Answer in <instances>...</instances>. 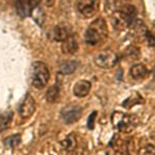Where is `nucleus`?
<instances>
[{
    "label": "nucleus",
    "instance_id": "nucleus-1",
    "mask_svg": "<svg viewBox=\"0 0 155 155\" xmlns=\"http://www.w3.org/2000/svg\"><path fill=\"white\" fill-rule=\"evenodd\" d=\"M107 37V27L104 19L99 18L89 25L85 32V42L88 46L95 47L102 44Z\"/></svg>",
    "mask_w": 155,
    "mask_h": 155
},
{
    "label": "nucleus",
    "instance_id": "nucleus-2",
    "mask_svg": "<svg viewBox=\"0 0 155 155\" xmlns=\"http://www.w3.org/2000/svg\"><path fill=\"white\" fill-rule=\"evenodd\" d=\"M112 123L117 130L128 134L136 128L139 123V120L134 115L115 112L112 115Z\"/></svg>",
    "mask_w": 155,
    "mask_h": 155
},
{
    "label": "nucleus",
    "instance_id": "nucleus-3",
    "mask_svg": "<svg viewBox=\"0 0 155 155\" xmlns=\"http://www.w3.org/2000/svg\"><path fill=\"white\" fill-rule=\"evenodd\" d=\"M137 18V8L134 5L122 6L118 12H116V16L113 18V24L116 28L124 29L132 25L134 20Z\"/></svg>",
    "mask_w": 155,
    "mask_h": 155
},
{
    "label": "nucleus",
    "instance_id": "nucleus-4",
    "mask_svg": "<svg viewBox=\"0 0 155 155\" xmlns=\"http://www.w3.org/2000/svg\"><path fill=\"white\" fill-rule=\"evenodd\" d=\"M50 80L49 67L41 61H36L32 64L31 81L32 85L36 89H42L47 86Z\"/></svg>",
    "mask_w": 155,
    "mask_h": 155
},
{
    "label": "nucleus",
    "instance_id": "nucleus-5",
    "mask_svg": "<svg viewBox=\"0 0 155 155\" xmlns=\"http://www.w3.org/2000/svg\"><path fill=\"white\" fill-rule=\"evenodd\" d=\"M94 62L101 68H112L118 63V55L112 50H104L96 55Z\"/></svg>",
    "mask_w": 155,
    "mask_h": 155
},
{
    "label": "nucleus",
    "instance_id": "nucleus-6",
    "mask_svg": "<svg viewBox=\"0 0 155 155\" xmlns=\"http://www.w3.org/2000/svg\"><path fill=\"white\" fill-rule=\"evenodd\" d=\"M77 7L79 12L86 18H91L99 9L98 0H77Z\"/></svg>",
    "mask_w": 155,
    "mask_h": 155
},
{
    "label": "nucleus",
    "instance_id": "nucleus-7",
    "mask_svg": "<svg viewBox=\"0 0 155 155\" xmlns=\"http://www.w3.org/2000/svg\"><path fill=\"white\" fill-rule=\"evenodd\" d=\"M82 116V107L77 104H69L61 111V118L64 123L71 124L77 122Z\"/></svg>",
    "mask_w": 155,
    "mask_h": 155
},
{
    "label": "nucleus",
    "instance_id": "nucleus-8",
    "mask_svg": "<svg viewBox=\"0 0 155 155\" xmlns=\"http://www.w3.org/2000/svg\"><path fill=\"white\" fill-rule=\"evenodd\" d=\"M39 5V0H16V9L20 17L31 16L32 11Z\"/></svg>",
    "mask_w": 155,
    "mask_h": 155
},
{
    "label": "nucleus",
    "instance_id": "nucleus-9",
    "mask_svg": "<svg viewBox=\"0 0 155 155\" xmlns=\"http://www.w3.org/2000/svg\"><path fill=\"white\" fill-rule=\"evenodd\" d=\"M34 112H35V101L30 94H27L19 107V114L22 118L27 119L30 118L34 114Z\"/></svg>",
    "mask_w": 155,
    "mask_h": 155
},
{
    "label": "nucleus",
    "instance_id": "nucleus-10",
    "mask_svg": "<svg viewBox=\"0 0 155 155\" xmlns=\"http://www.w3.org/2000/svg\"><path fill=\"white\" fill-rule=\"evenodd\" d=\"M62 52L64 54H74L79 50V42L77 41V37L74 35H69L65 41H62Z\"/></svg>",
    "mask_w": 155,
    "mask_h": 155
},
{
    "label": "nucleus",
    "instance_id": "nucleus-11",
    "mask_svg": "<svg viewBox=\"0 0 155 155\" xmlns=\"http://www.w3.org/2000/svg\"><path fill=\"white\" fill-rule=\"evenodd\" d=\"M71 35V29L66 24H59L53 29V38L57 41H63Z\"/></svg>",
    "mask_w": 155,
    "mask_h": 155
},
{
    "label": "nucleus",
    "instance_id": "nucleus-12",
    "mask_svg": "<svg viewBox=\"0 0 155 155\" xmlns=\"http://www.w3.org/2000/svg\"><path fill=\"white\" fill-rule=\"evenodd\" d=\"M90 89H91V83L86 80H81L74 84V94L77 97H85L89 94Z\"/></svg>",
    "mask_w": 155,
    "mask_h": 155
},
{
    "label": "nucleus",
    "instance_id": "nucleus-13",
    "mask_svg": "<svg viewBox=\"0 0 155 155\" xmlns=\"http://www.w3.org/2000/svg\"><path fill=\"white\" fill-rule=\"evenodd\" d=\"M148 69L147 67L144 65V64H134L132 65V67L130 68V76L132 79L134 80H141L144 79L145 77L148 74Z\"/></svg>",
    "mask_w": 155,
    "mask_h": 155
},
{
    "label": "nucleus",
    "instance_id": "nucleus-14",
    "mask_svg": "<svg viewBox=\"0 0 155 155\" xmlns=\"http://www.w3.org/2000/svg\"><path fill=\"white\" fill-rule=\"evenodd\" d=\"M144 98L140 95L139 93H137V92H134V93H131L130 96L128 97V98H126L125 101H123V104H122V106H123L125 109L129 110L131 109L132 107H134L136 104H144Z\"/></svg>",
    "mask_w": 155,
    "mask_h": 155
},
{
    "label": "nucleus",
    "instance_id": "nucleus-15",
    "mask_svg": "<svg viewBox=\"0 0 155 155\" xmlns=\"http://www.w3.org/2000/svg\"><path fill=\"white\" fill-rule=\"evenodd\" d=\"M78 65L79 63L76 60H67L60 64V72H62L63 74H71L74 71H76Z\"/></svg>",
    "mask_w": 155,
    "mask_h": 155
},
{
    "label": "nucleus",
    "instance_id": "nucleus-16",
    "mask_svg": "<svg viewBox=\"0 0 155 155\" xmlns=\"http://www.w3.org/2000/svg\"><path fill=\"white\" fill-rule=\"evenodd\" d=\"M59 95H60L59 85L55 84L48 90V91H47L46 98H47V101L49 102H51V104H55V102L59 99Z\"/></svg>",
    "mask_w": 155,
    "mask_h": 155
},
{
    "label": "nucleus",
    "instance_id": "nucleus-17",
    "mask_svg": "<svg viewBox=\"0 0 155 155\" xmlns=\"http://www.w3.org/2000/svg\"><path fill=\"white\" fill-rule=\"evenodd\" d=\"M5 147H8V148H14V147L18 146V145L21 143V136L20 134H14V136H11L8 137H6L3 141Z\"/></svg>",
    "mask_w": 155,
    "mask_h": 155
},
{
    "label": "nucleus",
    "instance_id": "nucleus-18",
    "mask_svg": "<svg viewBox=\"0 0 155 155\" xmlns=\"http://www.w3.org/2000/svg\"><path fill=\"white\" fill-rule=\"evenodd\" d=\"M12 112L0 116V132L3 131L4 129H6L7 127L9 126V124H11V122H12Z\"/></svg>",
    "mask_w": 155,
    "mask_h": 155
},
{
    "label": "nucleus",
    "instance_id": "nucleus-19",
    "mask_svg": "<svg viewBox=\"0 0 155 155\" xmlns=\"http://www.w3.org/2000/svg\"><path fill=\"white\" fill-rule=\"evenodd\" d=\"M31 16L33 17L34 20H35V22L38 25H41L44 24V20H45V15H44V11L39 7V5H37L35 8L32 11V14Z\"/></svg>",
    "mask_w": 155,
    "mask_h": 155
},
{
    "label": "nucleus",
    "instance_id": "nucleus-20",
    "mask_svg": "<svg viewBox=\"0 0 155 155\" xmlns=\"http://www.w3.org/2000/svg\"><path fill=\"white\" fill-rule=\"evenodd\" d=\"M61 144L65 150H67V151H71V150H74L76 148V139H74L72 134H69V136L67 137Z\"/></svg>",
    "mask_w": 155,
    "mask_h": 155
},
{
    "label": "nucleus",
    "instance_id": "nucleus-21",
    "mask_svg": "<svg viewBox=\"0 0 155 155\" xmlns=\"http://www.w3.org/2000/svg\"><path fill=\"white\" fill-rule=\"evenodd\" d=\"M126 54L128 55V56L132 57V59H136V58L139 57L140 51H139V49L136 48V47H129V48L127 49V51H126Z\"/></svg>",
    "mask_w": 155,
    "mask_h": 155
},
{
    "label": "nucleus",
    "instance_id": "nucleus-22",
    "mask_svg": "<svg viewBox=\"0 0 155 155\" xmlns=\"http://www.w3.org/2000/svg\"><path fill=\"white\" fill-rule=\"evenodd\" d=\"M96 116H97V112H93V113L89 116L88 122H87V125H88L89 129H93L94 128V121H95Z\"/></svg>",
    "mask_w": 155,
    "mask_h": 155
},
{
    "label": "nucleus",
    "instance_id": "nucleus-23",
    "mask_svg": "<svg viewBox=\"0 0 155 155\" xmlns=\"http://www.w3.org/2000/svg\"><path fill=\"white\" fill-rule=\"evenodd\" d=\"M146 37H147V41H148L149 46L154 47L155 46V37L152 35L150 32H148V31L146 32Z\"/></svg>",
    "mask_w": 155,
    "mask_h": 155
},
{
    "label": "nucleus",
    "instance_id": "nucleus-24",
    "mask_svg": "<svg viewBox=\"0 0 155 155\" xmlns=\"http://www.w3.org/2000/svg\"><path fill=\"white\" fill-rule=\"evenodd\" d=\"M115 155H128V151H127V149H120L118 151H116Z\"/></svg>",
    "mask_w": 155,
    "mask_h": 155
},
{
    "label": "nucleus",
    "instance_id": "nucleus-25",
    "mask_svg": "<svg viewBox=\"0 0 155 155\" xmlns=\"http://www.w3.org/2000/svg\"><path fill=\"white\" fill-rule=\"evenodd\" d=\"M44 1H45V3H46V5H48V6H53V5H54L55 0H44Z\"/></svg>",
    "mask_w": 155,
    "mask_h": 155
},
{
    "label": "nucleus",
    "instance_id": "nucleus-26",
    "mask_svg": "<svg viewBox=\"0 0 155 155\" xmlns=\"http://www.w3.org/2000/svg\"><path fill=\"white\" fill-rule=\"evenodd\" d=\"M154 78H155V67H154Z\"/></svg>",
    "mask_w": 155,
    "mask_h": 155
}]
</instances>
